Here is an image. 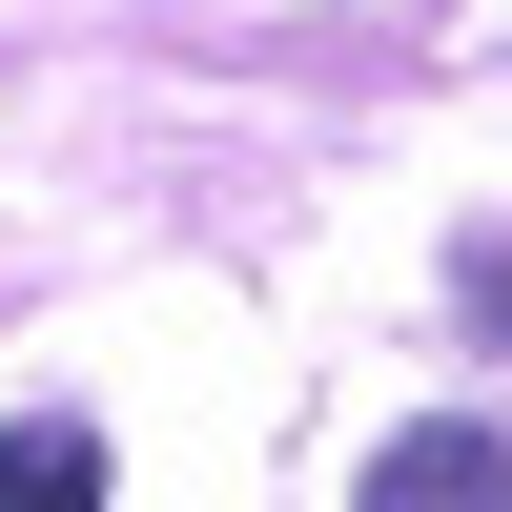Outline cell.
I'll list each match as a JSON object with an SVG mask.
<instances>
[{"mask_svg":"<svg viewBox=\"0 0 512 512\" xmlns=\"http://www.w3.org/2000/svg\"><path fill=\"white\" fill-rule=\"evenodd\" d=\"M0 512H103V431H0Z\"/></svg>","mask_w":512,"mask_h":512,"instance_id":"cell-2","label":"cell"},{"mask_svg":"<svg viewBox=\"0 0 512 512\" xmlns=\"http://www.w3.org/2000/svg\"><path fill=\"white\" fill-rule=\"evenodd\" d=\"M369 512H512V451L492 431H390L369 451Z\"/></svg>","mask_w":512,"mask_h":512,"instance_id":"cell-1","label":"cell"}]
</instances>
